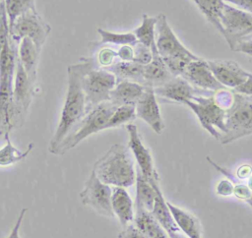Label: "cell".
<instances>
[{"mask_svg": "<svg viewBox=\"0 0 252 238\" xmlns=\"http://www.w3.org/2000/svg\"><path fill=\"white\" fill-rule=\"evenodd\" d=\"M94 65V59L86 58L84 61L68 66L65 100L57 128L48 146V151L52 154L57 147L73 132L88 111L82 79L85 72Z\"/></svg>", "mask_w": 252, "mask_h": 238, "instance_id": "cell-1", "label": "cell"}, {"mask_svg": "<svg viewBox=\"0 0 252 238\" xmlns=\"http://www.w3.org/2000/svg\"><path fill=\"white\" fill-rule=\"evenodd\" d=\"M17 47L11 38L0 52V135L3 136L20 127L13 96Z\"/></svg>", "mask_w": 252, "mask_h": 238, "instance_id": "cell-2", "label": "cell"}, {"mask_svg": "<svg viewBox=\"0 0 252 238\" xmlns=\"http://www.w3.org/2000/svg\"><path fill=\"white\" fill-rule=\"evenodd\" d=\"M97 178L113 187L127 188L136 181L134 160L129 149L120 144L112 145L93 166Z\"/></svg>", "mask_w": 252, "mask_h": 238, "instance_id": "cell-3", "label": "cell"}, {"mask_svg": "<svg viewBox=\"0 0 252 238\" xmlns=\"http://www.w3.org/2000/svg\"><path fill=\"white\" fill-rule=\"evenodd\" d=\"M155 43L158 54L173 76H181L191 61L200 58L180 42L164 14L157 16Z\"/></svg>", "mask_w": 252, "mask_h": 238, "instance_id": "cell-4", "label": "cell"}, {"mask_svg": "<svg viewBox=\"0 0 252 238\" xmlns=\"http://www.w3.org/2000/svg\"><path fill=\"white\" fill-rule=\"evenodd\" d=\"M116 107L109 100L92 107L87 111L73 132L57 147L53 154L62 155L89 136L105 130L107 122Z\"/></svg>", "mask_w": 252, "mask_h": 238, "instance_id": "cell-5", "label": "cell"}, {"mask_svg": "<svg viewBox=\"0 0 252 238\" xmlns=\"http://www.w3.org/2000/svg\"><path fill=\"white\" fill-rule=\"evenodd\" d=\"M233 92V102L225 110V132L219 140L222 145L252 135V97Z\"/></svg>", "mask_w": 252, "mask_h": 238, "instance_id": "cell-6", "label": "cell"}, {"mask_svg": "<svg viewBox=\"0 0 252 238\" xmlns=\"http://www.w3.org/2000/svg\"><path fill=\"white\" fill-rule=\"evenodd\" d=\"M10 28V37L17 44L23 38L31 39L36 48L41 51L51 28L41 18L36 9H32L19 16Z\"/></svg>", "mask_w": 252, "mask_h": 238, "instance_id": "cell-7", "label": "cell"}, {"mask_svg": "<svg viewBox=\"0 0 252 238\" xmlns=\"http://www.w3.org/2000/svg\"><path fill=\"white\" fill-rule=\"evenodd\" d=\"M197 116L202 127L215 139L225 132V110L220 107L213 95H199L184 103Z\"/></svg>", "mask_w": 252, "mask_h": 238, "instance_id": "cell-8", "label": "cell"}, {"mask_svg": "<svg viewBox=\"0 0 252 238\" xmlns=\"http://www.w3.org/2000/svg\"><path fill=\"white\" fill-rule=\"evenodd\" d=\"M117 83L116 77L104 68L94 66L88 69L82 79L87 101V110L109 100V95Z\"/></svg>", "mask_w": 252, "mask_h": 238, "instance_id": "cell-9", "label": "cell"}, {"mask_svg": "<svg viewBox=\"0 0 252 238\" xmlns=\"http://www.w3.org/2000/svg\"><path fill=\"white\" fill-rule=\"evenodd\" d=\"M222 36L231 50L244 39L252 37V14L224 3L220 16Z\"/></svg>", "mask_w": 252, "mask_h": 238, "instance_id": "cell-10", "label": "cell"}, {"mask_svg": "<svg viewBox=\"0 0 252 238\" xmlns=\"http://www.w3.org/2000/svg\"><path fill=\"white\" fill-rule=\"evenodd\" d=\"M111 194L112 188L101 182L94 171L92 170L89 178L84 184V188L79 194L81 203L84 206H88L95 210L97 213L106 216L113 217V211L111 208Z\"/></svg>", "mask_w": 252, "mask_h": 238, "instance_id": "cell-11", "label": "cell"}, {"mask_svg": "<svg viewBox=\"0 0 252 238\" xmlns=\"http://www.w3.org/2000/svg\"><path fill=\"white\" fill-rule=\"evenodd\" d=\"M126 129L129 135L128 147L138 163L139 172L152 186L159 185V176L155 168L152 153L142 142L137 126L129 123L126 125Z\"/></svg>", "mask_w": 252, "mask_h": 238, "instance_id": "cell-12", "label": "cell"}, {"mask_svg": "<svg viewBox=\"0 0 252 238\" xmlns=\"http://www.w3.org/2000/svg\"><path fill=\"white\" fill-rule=\"evenodd\" d=\"M157 97L162 100L184 104L187 100L199 95H213V91L203 90L190 85L181 76H175L161 86L154 88Z\"/></svg>", "mask_w": 252, "mask_h": 238, "instance_id": "cell-13", "label": "cell"}, {"mask_svg": "<svg viewBox=\"0 0 252 238\" xmlns=\"http://www.w3.org/2000/svg\"><path fill=\"white\" fill-rule=\"evenodd\" d=\"M33 89H34V84L32 83V81L29 79L23 66L18 61V58H17V65H16L14 83H13V96H14V102L17 109L20 127L25 122L27 113L29 111L30 105L32 100Z\"/></svg>", "mask_w": 252, "mask_h": 238, "instance_id": "cell-14", "label": "cell"}, {"mask_svg": "<svg viewBox=\"0 0 252 238\" xmlns=\"http://www.w3.org/2000/svg\"><path fill=\"white\" fill-rule=\"evenodd\" d=\"M181 77L193 87L203 90L215 92L219 89H225L215 78L207 60L201 58L191 61L184 69Z\"/></svg>", "mask_w": 252, "mask_h": 238, "instance_id": "cell-15", "label": "cell"}, {"mask_svg": "<svg viewBox=\"0 0 252 238\" xmlns=\"http://www.w3.org/2000/svg\"><path fill=\"white\" fill-rule=\"evenodd\" d=\"M136 116L145 121L157 134H161L164 123L160 114L159 106L154 88L145 87V90L135 104Z\"/></svg>", "mask_w": 252, "mask_h": 238, "instance_id": "cell-16", "label": "cell"}, {"mask_svg": "<svg viewBox=\"0 0 252 238\" xmlns=\"http://www.w3.org/2000/svg\"><path fill=\"white\" fill-rule=\"evenodd\" d=\"M215 78L224 88L236 89L247 79L249 72L233 60H207Z\"/></svg>", "mask_w": 252, "mask_h": 238, "instance_id": "cell-17", "label": "cell"}, {"mask_svg": "<svg viewBox=\"0 0 252 238\" xmlns=\"http://www.w3.org/2000/svg\"><path fill=\"white\" fill-rule=\"evenodd\" d=\"M151 49L153 54L152 60L143 67L144 86L156 88L163 85L175 76L170 73L164 61L158 54L155 42L152 44Z\"/></svg>", "mask_w": 252, "mask_h": 238, "instance_id": "cell-18", "label": "cell"}, {"mask_svg": "<svg viewBox=\"0 0 252 238\" xmlns=\"http://www.w3.org/2000/svg\"><path fill=\"white\" fill-rule=\"evenodd\" d=\"M145 90V86L132 81H118L110 92L109 101L115 106L135 105Z\"/></svg>", "mask_w": 252, "mask_h": 238, "instance_id": "cell-19", "label": "cell"}, {"mask_svg": "<svg viewBox=\"0 0 252 238\" xmlns=\"http://www.w3.org/2000/svg\"><path fill=\"white\" fill-rule=\"evenodd\" d=\"M111 208L120 224L124 227L134 220L133 201L123 187H113L111 194Z\"/></svg>", "mask_w": 252, "mask_h": 238, "instance_id": "cell-20", "label": "cell"}, {"mask_svg": "<svg viewBox=\"0 0 252 238\" xmlns=\"http://www.w3.org/2000/svg\"><path fill=\"white\" fill-rule=\"evenodd\" d=\"M40 51L29 38H23L17 47V58L23 66L29 79L35 85L37 78V65Z\"/></svg>", "mask_w": 252, "mask_h": 238, "instance_id": "cell-21", "label": "cell"}, {"mask_svg": "<svg viewBox=\"0 0 252 238\" xmlns=\"http://www.w3.org/2000/svg\"><path fill=\"white\" fill-rule=\"evenodd\" d=\"M166 205L181 233L188 238H202L201 223L194 214L167 201Z\"/></svg>", "mask_w": 252, "mask_h": 238, "instance_id": "cell-22", "label": "cell"}, {"mask_svg": "<svg viewBox=\"0 0 252 238\" xmlns=\"http://www.w3.org/2000/svg\"><path fill=\"white\" fill-rule=\"evenodd\" d=\"M134 224L149 238H169L166 231L153 213L142 208H135Z\"/></svg>", "mask_w": 252, "mask_h": 238, "instance_id": "cell-23", "label": "cell"}, {"mask_svg": "<svg viewBox=\"0 0 252 238\" xmlns=\"http://www.w3.org/2000/svg\"><path fill=\"white\" fill-rule=\"evenodd\" d=\"M153 187L157 191V197H156L153 210L151 212L156 217V219L159 222V224L163 227V229L166 231L167 234L173 233V232H179L180 230L177 227L169 211V208L166 205V200L163 198L159 185H155Z\"/></svg>", "mask_w": 252, "mask_h": 238, "instance_id": "cell-24", "label": "cell"}, {"mask_svg": "<svg viewBox=\"0 0 252 238\" xmlns=\"http://www.w3.org/2000/svg\"><path fill=\"white\" fill-rule=\"evenodd\" d=\"M144 65L138 64L134 61H115L108 68H104L111 72L118 81H132L144 86L143 78Z\"/></svg>", "mask_w": 252, "mask_h": 238, "instance_id": "cell-25", "label": "cell"}, {"mask_svg": "<svg viewBox=\"0 0 252 238\" xmlns=\"http://www.w3.org/2000/svg\"><path fill=\"white\" fill-rule=\"evenodd\" d=\"M136 200L135 208H142L149 211L153 210L157 191L138 171L136 173Z\"/></svg>", "mask_w": 252, "mask_h": 238, "instance_id": "cell-26", "label": "cell"}, {"mask_svg": "<svg viewBox=\"0 0 252 238\" xmlns=\"http://www.w3.org/2000/svg\"><path fill=\"white\" fill-rule=\"evenodd\" d=\"M4 138L5 145L0 149V166H10L26 159L34 147L33 143H30L27 149L22 151L12 144L10 134L4 135Z\"/></svg>", "mask_w": 252, "mask_h": 238, "instance_id": "cell-27", "label": "cell"}, {"mask_svg": "<svg viewBox=\"0 0 252 238\" xmlns=\"http://www.w3.org/2000/svg\"><path fill=\"white\" fill-rule=\"evenodd\" d=\"M206 19L222 34V27L220 24V16L222 13L224 0H192Z\"/></svg>", "mask_w": 252, "mask_h": 238, "instance_id": "cell-28", "label": "cell"}, {"mask_svg": "<svg viewBox=\"0 0 252 238\" xmlns=\"http://www.w3.org/2000/svg\"><path fill=\"white\" fill-rule=\"evenodd\" d=\"M207 160L209 163H211L218 171H220L223 176L226 177V179L230 180L233 184V195L241 200L246 202L247 204H249V206L252 208V190L249 189V187L242 183L240 180H238L235 175H233L229 170H227L224 167H221L220 165H219L218 163H216L215 161H213V159L209 156H207Z\"/></svg>", "mask_w": 252, "mask_h": 238, "instance_id": "cell-29", "label": "cell"}, {"mask_svg": "<svg viewBox=\"0 0 252 238\" xmlns=\"http://www.w3.org/2000/svg\"><path fill=\"white\" fill-rule=\"evenodd\" d=\"M156 24L157 17L143 14L141 25L133 31L139 43H142L148 47L152 46L156 37Z\"/></svg>", "mask_w": 252, "mask_h": 238, "instance_id": "cell-30", "label": "cell"}, {"mask_svg": "<svg viewBox=\"0 0 252 238\" xmlns=\"http://www.w3.org/2000/svg\"><path fill=\"white\" fill-rule=\"evenodd\" d=\"M97 32L100 35L99 44H114L118 46L132 45L134 46L138 41L133 32H114L98 28Z\"/></svg>", "mask_w": 252, "mask_h": 238, "instance_id": "cell-31", "label": "cell"}, {"mask_svg": "<svg viewBox=\"0 0 252 238\" xmlns=\"http://www.w3.org/2000/svg\"><path fill=\"white\" fill-rule=\"evenodd\" d=\"M4 5L9 21V27L25 12L36 9L35 0H4Z\"/></svg>", "mask_w": 252, "mask_h": 238, "instance_id": "cell-32", "label": "cell"}, {"mask_svg": "<svg viewBox=\"0 0 252 238\" xmlns=\"http://www.w3.org/2000/svg\"><path fill=\"white\" fill-rule=\"evenodd\" d=\"M135 105H121L117 106L109 118L106 129L115 128L123 124H129L136 118Z\"/></svg>", "mask_w": 252, "mask_h": 238, "instance_id": "cell-33", "label": "cell"}, {"mask_svg": "<svg viewBox=\"0 0 252 238\" xmlns=\"http://www.w3.org/2000/svg\"><path fill=\"white\" fill-rule=\"evenodd\" d=\"M10 39L9 21L5 10L4 0H0V52L3 47L10 41Z\"/></svg>", "mask_w": 252, "mask_h": 238, "instance_id": "cell-34", "label": "cell"}, {"mask_svg": "<svg viewBox=\"0 0 252 238\" xmlns=\"http://www.w3.org/2000/svg\"><path fill=\"white\" fill-rule=\"evenodd\" d=\"M134 58L133 61L141 64V65H146L152 60V49L151 47H148L142 43L137 42L134 46Z\"/></svg>", "mask_w": 252, "mask_h": 238, "instance_id": "cell-35", "label": "cell"}, {"mask_svg": "<svg viewBox=\"0 0 252 238\" xmlns=\"http://www.w3.org/2000/svg\"><path fill=\"white\" fill-rule=\"evenodd\" d=\"M233 94H234L233 91H231L230 89L225 88V89H219V90L215 91L213 94V97H214L216 103L220 107H221L224 110H227L233 102Z\"/></svg>", "mask_w": 252, "mask_h": 238, "instance_id": "cell-36", "label": "cell"}, {"mask_svg": "<svg viewBox=\"0 0 252 238\" xmlns=\"http://www.w3.org/2000/svg\"><path fill=\"white\" fill-rule=\"evenodd\" d=\"M116 58L117 55L115 50L110 47H103L97 52L95 61L100 65L101 68H108L115 62Z\"/></svg>", "mask_w": 252, "mask_h": 238, "instance_id": "cell-37", "label": "cell"}, {"mask_svg": "<svg viewBox=\"0 0 252 238\" xmlns=\"http://www.w3.org/2000/svg\"><path fill=\"white\" fill-rule=\"evenodd\" d=\"M118 238H149L146 236L140 229L136 227L134 223H129L124 226L123 229L119 232Z\"/></svg>", "mask_w": 252, "mask_h": 238, "instance_id": "cell-38", "label": "cell"}, {"mask_svg": "<svg viewBox=\"0 0 252 238\" xmlns=\"http://www.w3.org/2000/svg\"><path fill=\"white\" fill-rule=\"evenodd\" d=\"M116 55L120 61H133L134 48L132 45L119 46L118 50L116 51Z\"/></svg>", "mask_w": 252, "mask_h": 238, "instance_id": "cell-39", "label": "cell"}, {"mask_svg": "<svg viewBox=\"0 0 252 238\" xmlns=\"http://www.w3.org/2000/svg\"><path fill=\"white\" fill-rule=\"evenodd\" d=\"M217 194L220 196H230L233 194V184L228 179H223L217 186Z\"/></svg>", "mask_w": 252, "mask_h": 238, "instance_id": "cell-40", "label": "cell"}, {"mask_svg": "<svg viewBox=\"0 0 252 238\" xmlns=\"http://www.w3.org/2000/svg\"><path fill=\"white\" fill-rule=\"evenodd\" d=\"M28 211V208H23L19 213V216L17 217L16 219V222L9 234V236L7 238H21L20 235H19V231H20V227L22 225V222H23V219L26 215V212Z\"/></svg>", "mask_w": 252, "mask_h": 238, "instance_id": "cell-41", "label": "cell"}, {"mask_svg": "<svg viewBox=\"0 0 252 238\" xmlns=\"http://www.w3.org/2000/svg\"><path fill=\"white\" fill-rule=\"evenodd\" d=\"M235 92L252 97V73H249L247 79L243 84L233 89Z\"/></svg>", "mask_w": 252, "mask_h": 238, "instance_id": "cell-42", "label": "cell"}, {"mask_svg": "<svg viewBox=\"0 0 252 238\" xmlns=\"http://www.w3.org/2000/svg\"><path fill=\"white\" fill-rule=\"evenodd\" d=\"M233 51L241 52V53H244V54L252 57V37L238 42Z\"/></svg>", "mask_w": 252, "mask_h": 238, "instance_id": "cell-43", "label": "cell"}, {"mask_svg": "<svg viewBox=\"0 0 252 238\" xmlns=\"http://www.w3.org/2000/svg\"><path fill=\"white\" fill-rule=\"evenodd\" d=\"M224 2L252 14V0H224Z\"/></svg>", "mask_w": 252, "mask_h": 238, "instance_id": "cell-44", "label": "cell"}, {"mask_svg": "<svg viewBox=\"0 0 252 238\" xmlns=\"http://www.w3.org/2000/svg\"><path fill=\"white\" fill-rule=\"evenodd\" d=\"M251 175H252V166L249 164H243L237 168L235 177L238 180L242 181V180L248 179Z\"/></svg>", "mask_w": 252, "mask_h": 238, "instance_id": "cell-45", "label": "cell"}, {"mask_svg": "<svg viewBox=\"0 0 252 238\" xmlns=\"http://www.w3.org/2000/svg\"><path fill=\"white\" fill-rule=\"evenodd\" d=\"M169 238H188L186 237L183 233H181L180 231L179 232H173V233H169L168 234Z\"/></svg>", "mask_w": 252, "mask_h": 238, "instance_id": "cell-46", "label": "cell"}, {"mask_svg": "<svg viewBox=\"0 0 252 238\" xmlns=\"http://www.w3.org/2000/svg\"><path fill=\"white\" fill-rule=\"evenodd\" d=\"M246 185L249 187V189H251V190H252V175L247 179V183H246Z\"/></svg>", "mask_w": 252, "mask_h": 238, "instance_id": "cell-47", "label": "cell"}]
</instances>
